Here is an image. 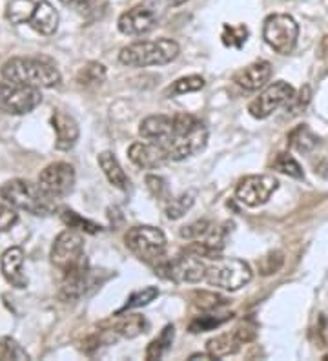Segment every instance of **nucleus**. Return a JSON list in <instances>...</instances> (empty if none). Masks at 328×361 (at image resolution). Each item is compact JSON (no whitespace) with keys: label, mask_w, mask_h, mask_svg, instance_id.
<instances>
[{"label":"nucleus","mask_w":328,"mask_h":361,"mask_svg":"<svg viewBox=\"0 0 328 361\" xmlns=\"http://www.w3.org/2000/svg\"><path fill=\"white\" fill-rule=\"evenodd\" d=\"M8 82L28 86V88H55L61 82V73L51 62L44 59L13 57L6 61L0 70Z\"/></svg>","instance_id":"nucleus-1"},{"label":"nucleus","mask_w":328,"mask_h":361,"mask_svg":"<svg viewBox=\"0 0 328 361\" xmlns=\"http://www.w3.org/2000/svg\"><path fill=\"white\" fill-rule=\"evenodd\" d=\"M0 197L11 204L15 210L28 212L31 216H49L57 210V199H53L40 188L26 179H11L0 186Z\"/></svg>","instance_id":"nucleus-2"},{"label":"nucleus","mask_w":328,"mask_h":361,"mask_svg":"<svg viewBox=\"0 0 328 361\" xmlns=\"http://www.w3.org/2000/svg\"><path fill=\"white\" fill-rule=\"evenodd\" d=\"M179 44L171 39L157 40H137L126 46L119 53V61L124 66L146 68V66H164L179 57Z\"/></svg>","instance_id":"nucleus-3"},{"label":"nucleus","mask_w":328,"mask_h":361,"mask_svg":"<svg viewBox=\"0 0 328 361\" xmlns=\"http://www.w3.org/2000/svg\"><path fill=\"white\" fill-rule=\"evenodd\" d=\"M205 281L221 290L236 292L252 281V269L246 261L237 257H217L208 264Z\"/></svg>","instance_id":"nucleus-4"},{"label":"nucleus","mask_w":328,"mask_h":361,"mask_svg":"<svg viewBox=\"0 0 328 361\" xmlns=\"http://www.w3.org/2000/svg\"><path fill=\"white\" fill-rule=\"evenodd\" d=\"M124 245L133 256L148 264H155L166 256V235L157 226H133L124 235Z\"/></svg>","instance_id":"nucleus-5"},{"label":"nucleus","mask_w":328,"mask_h":361,"mask_svg":"<svg viewBox=\"0 0 328 361\" xmlns=\"http://www.w3.org/2000/svg\"><path fill=\"white\" fill-rule=\"evenodd\" d=\"M164 257L153 264L155 274H159L161 278L170 279L174 283H199L206 278L208 264L195 254L183 250V254L174 259H164Z\"/></svg>","instance_id":"nucleus-6"},{"label":"nucleus","mask_w":328,"mask_h":361,"mask_svg":"<svg viewBox=\"0 0 328 361\" xmlns=\"http://www.w3.org/2000/svg\"><path fill=\"white\" fill-rule=\"evenodd\" d=\"M299 26L293 17L284 13H276L267 17L262 26V39L274 51L288 55L298 44Z\"/></svg>","instance_id":"nucleus-7"},{"label":"nucleus","mask_w":328,"mask_h":361,"mask_svg":"<svg viewBox=\"0 0 328 361\" xmlns=\"http://www.w3.org/2000/svg\"><path fill=\"white\" fill-rule=\"evenodd\" d=\"M49 259H51V264L55 269L61 270V274L68 272L83 261H86L83 232L70 228L59 233L55 238V243L51 245Z\"/></svg>","instance_id":"nucleus-8"},{"label":"nucleus","mask_w":328,"mask_h":361,"mask_svg":"<svg viewBox=\"0 0 328 361\" xmlns=\"http://www.w3.org/2000/svg\"><path fill=\"white\" fill-rule=\"evenodd\" d=\"M279 188V180L274 176L261 173V176H246L237 183L236 199L248 208L262 207L270 201V197Z\"/></svg>","instance_id":"nucleus-9"},{"label":"nucleus","mask_w":328,"mask_h":361,"mask_svg":"<svg viewBox=\"0 0 328 361\" xmlns=\"http://www.w3.org/2000/svg\"><path fill=\"white\" fill-rule=\"evenodd\" d=\"M42 102L40 90L18 86L13 82H0V111L11 115H26Z\"/></svg>","instance_id":"nucleus-10"},{"label":"nucleus","mask_w":328,"mask_h":361,"mask_svg":"<svg viewBox=\"0 0 328 361\" xmlns=\"http://www.w3.org/2000/svg\"><path fill=\"white\" fill-rule=\"evenodd\" d=\"M293 93H296V90L288 82H284V80L272 82L270 86H267V88L259 93L254 101L250 102V115L254 119H267L274 111H277L279 108L288 104L290 99L293 97Z\"/></svg>","instance_id":"nucleus-11"},{"label":"nucleus","mask_w":328,"mask_h":361,"mask_svg":"<svg viewBox=\"0 0 328 361\" xmlns=\"http://www.w3.org/2000/svg\"><path fill=\"white\" fill-rule=\"evenodd\" d=\"M40 188L53 199H62L73 192L75 168L70 163H53L39 176Z\"/></svg>","instance_id":"nucleus-12"},{"label":"nucleus","mask_w":328,"mask_h":361,"mask_svg":"<svg viewBox=\"0 0 328 361\" xmlns=\"http://www.w3.org/2000/svg\"><path fill=\"white\" fill-rule=\"evenodd\" d=\"M206 142H208V130H206L205 123H201L197 128L181 133V135H174L161 145L166 148L170 161H184V159L205 150Z\"/></svg>","instance_id":"nucleus-13"},{"label":"nucleus","mask_w":328,"mask_h":361,"mask_svg":"<svg viewBox=\"0 0 328 361\" xmlns=\"http://www.w3.org/2000/svg\"><path fill=\"white\" fill-rule=\"evenodd\" d=\"M157 24V13L148 6H135L124 11L117 20V27L123 35L140 37L146 35Z\"/></svg>","instance_id":"nucleus-14"},{"label":"nucleus","mask_w":328,"mask_h":361,"mask_svg":"<svg viewBox=\"0 0 328 361\" xmlns=\"http://www.w3.org/2000/svg\"><path fill=\"white\" fill-rule=\"evenodd\" d=\"M128 157L135 166L142 168V170H155V168L164 166L170 163L166 148L161 142H133L128 148Z\"/></svg>","instance_id":"nucleus-15"},{"label":"nucleus","mask_w":328,"mask_h":361,"mask_svg":"<svg viewBox=\"0 0 328 361\" xmlns=\"http://www.w3.org/2000/svg\"><path fill=\"white\" fill-rule=\"evenodd\" d=\"M87 286H92V270H90V263L86 259L77 264L75 269L62 274L59 295H61L62 301H75L86 294Z\"/></svg>","instance_id":"nucleus-16"},{"label":"nucleus","mask_w":328,"mask_h":361,"mask_svg":"<svg viewBox=\"0 0 328 361\" xmlns=\"http://www.w3.org/2000/svg\"><path fill=\"white\" fill-rule=\"evenodd\" d=\"M272 77V64L268 61H255L233 75V82L245 92H257L265 88Z\"/></svg>","instance_id":"nucleus-17"},{"label":"nucleus","mask_w":328,"mask_h":361,"mask_svg":"<svg viewBox=\"0 0 328 361\" xmlns=\"http://www.w3.org/2000/svg\"><path fill=\"white\" fill-rule=\"evenodd\" d=\"M139 135L145 141L166 142L175 135V115H150L140 121Z\"/></svg>","instance_id":"nucleus-18"},{"label":"nucleus","mask_w":328,"mask_h":361,"mask_svg":"<svg viewBox=\"0 0 328 361\" xmlns=\"http://www.w3.org/2000/svg\"><path fill=\"white\" fill-rule=\"evenodd\" d=\"M51 126L55 130V148L61 152L71 150L79 141V124L71 115L57 110L51 115Z\"/></svg>","instance_id":"nucleus-19"},{"label":"nucleus","mask_w":328,"mask_h":361,"mask_svg":"<svg viewBox=\"0 0 328 361\" xmlns=\"http://www.w3.org/2000/svg\"><path fill=\"white\" fill-rule=\"evenodd\" d=\"M24 267V250L20 247H11L0 257V270L4 274L6 281L15 288H26L28 278L22 272Z\"/></svg>","instance_id":"nucleus-20"},{"label":"nucleus","mask_w":328,"mask_h":361,"mask_svg":"<svg viewBox=\"0 0 328 361\" xmlns=\"http://www.w3.org/2000/svg\"><path fill=\"white\" fill-rule=\"evenodd\" d=\"M28 24H30L37 33H40V35H46V37L53 35L59 27L57 9L53 8L49 2L42 0V2L37 4L35 13H33V17H31V20Z\"/></svg>","instance_id":"nucleus-21"},{"label":"nucleus","mask_w":328,"mask_h":361,"mask_svg":"<svg viewBox=\"0 0 328 361\" xmlns=\"http://www.w3.org/2000/svg\"><path fill=\"white\" fill-rule=\"evenodd\" d=\"M97 161H99V166H101V170L104 172L106 179H108L115 188L119 190L130 188V179H128L123 166L119 164L117 157H115L111 152H102V154H99Z\"/></svg>","instance_id":"nucleus-22"},{"label":"nucleus","mask_w":328,"mask_h":361,"mask_svg":"<svg viewBox=\"0 0 328 361\" xmlns=\"http://www.w3.org/2000/svg\"><path fill=\"white\" fill-rule=\"evenodd\" d=\"M241 339L237 338L236 332H224L215 338L208 339L206 350L214 356V360H223V357L233 356L241 350Z\"/></svg>","instance_id":"nucleus-23"},{"label":"nucleus","mask_w":328,"mask_h":361,"mask_svg":"<svg viewBox=\"0 0 328 361\" xmlns=\"http://www.w3.org/2000/svg\"><path fill=\"white\" fill-rule=\"evenodd\" d=\"M233 314L230 312H223L221 310H214V312H201V316H197L192 323H190L188 331L197 334V332H208V331H215L221 325H224L226 322L232 319Z\"/></svg>","instance_id":"nucleus-24"},{"label":"nucleus","mask_w":328,"mask_h":361,"mask_svg":"<svg viewBox=\"0 0 328 361\" xmlns=\"http://www.w3.org/2000/svg\"><path fill=\"white\" fill-rule=\"evenodd\" d=\"M230 303L228 298L217 294V292L208 290H197L192 294V305L201 312H214V310L224 309Z\"/></svg>","instance_id":"nucleus-25"},{"label":"nucleus","mask_w":328,"mask_h":361,"mask_svg":"<svg viewBox=\"0 0 328 361\" xmlns=\"http://www.w3.org/2000/svg\"><path fill=\"white\" fill-rule=\"evenodd\" d=\"M288 141L290 146H292L293 150H298L299 154H310L312 150L317 148L320 139H317V135L312 133V130L306 124H303V126H298V128L290 133Z\"/></svg>","instance_id":"nucleus-26"},{"label":"nucleus","mask_w":328,"mask_h":361,"mask_svg":"<svg viewBox=\"0 0 328 361\" xmlns=\"http://www.w3.org/2000/svg\"><path fill=\"white\" fill-rule=\"evenodd\" d=\"M175 338V329L174 325H166L162 329V332L159 334V338H155L152 343L146 348V360H161L164 354L170 350L171 343H174Z\"/></svg>","instance_id":"nucleus-27"},{"label":"nucleus","mask_w":328,"mask_h":361,"mask_svg":"<svg viewBox=\"0 0 328 361\" xmlns=\"http://www.w3.org/2000/svg\"><path fill=\"white\" fill-rule=\"evenodd\" d=\"M37 4L33 0H11L8 4V11L6 17L13 24H24L30 23L33 13H35Z\"/></svg>","instance_id":"nucleus-28"},{"label":"nucleus","mask_w":328,"mask_h":361,"mask_svg":"<svg viewBox=\"0 0 328 361\" xmlns=\"http://www.w3.org/2000/svg\"><path fill=\"white\" fill-rule=\"evenodd\" d=\"M61 219L68 228L79 230V232L84 233H99L102 230L101 225H97V223H93L90 219H84L83 216H79L77 212L70 210V208H62Z\"/></svg>","instance_id":"nucleus-29"},{"label":"nucleus","mask_w":328,"mask_h":361,"mask_svg":"<svg viewBox=\"0 0 328 361\" xmlns=\"http://www.w3.org/2000/svg\"><path fill=\"white\" fill-rule=\"evenodd\" d=\"M145 317L139 316V314H128V316L121 317L114 326V331L123 336V338H135L140 332H145Z\"/></svg>","instance_id":"nucleus-30"},{"label":"nucleus","mask_w":328,"mask_h":361,"mask_svg":"<svg viewBox=\"0 0 328 361\" xmlns=\"http://www.w3.org/2000/svg\"><path fill=\"white\" fill-rule=\"evenodd\" d=\"M193 203H195V195H193L192 192L179 195V197L168 199L164 214H166V217L170 221H177L181 219V217H184V214L193 207Z\"/></svg>","instance_id":"nucleus-31"},{"label":"nucleus","mask_w":328,"mask_h":361,"mask_svg":"<svg viewBox=\"0 0 328 361\" xmlns=\"http://www.w3.org/2000/svg\"><path fill=\"white\" fill-rule=\"evenodd\" d=\"M155 298H159V288L157 286H145V288H140V290L133 292V294L128 298V301L124 303V307L119 310L117 314H124L128 310L133 309H140V307H146V305L152 303Z\"/></svg>","instance_id":"nucleus-32"},{"label":"nucleus","mask_w":328,"mask_h":361,"mask_svg":"<svg viewBox=\"0 0 328 361\" xmlns=\"http://www.w3.org/2000/svg\"><path fill=\"white\" fill-rule=\"evenodd\" d=\"M205 88V79L199 75H188L183 79H177L170 88L166 90L168 97H175V95H184V93H193Z\"/></svg>","instance_id":"nucleus-33"},{"label":"nucleus","mask_w":328,"mask_h":361,"mask_svg":"<svg viewBox=\"0 0 328 361\" xmlns=\"http://www.w3.org/2000/svg\"><path fill=\"white\" fill-rule=\"evenodd\" d=\"M274 170L284 173V176L293 177V179H305V173H303L301 164H299L298 161L292 157V155L286 154V152H283V154L277 155L276 161H274Z\"/></svg>","instance_id":"nucleus-34"},{"label":"nucleus","mask_w":328,"mask_h":361,"mask_svg":"<svg viewBox=\"0 0 328 361\" xmlns=\"http://www.w3.org/2000/svg\"><path fill=\"white\" fill-rule=\"evenodd\" d=\"M0 360L9 361V360H30V354L15 341L13 338H0Z\"/></svg>","instance_id":"nucleus-35"},{"label":"nucleus","mask_w":328,"mask_h":361,"mask_svg":"<svg viewBox=\"0 0 328 361\" xmlns=\"http://www.w3.org/2000/svg\"><path fill=\"white\" fill-rule=\"evenodd\" d=\"M284 264V254L279 250H274L267 256H262L257 261V269L261 276H272V274H277L281 270V267Z\"/></svg>","instance_id":"nucleus-36"},{"label":"nucleus","mask_w":328,"mask_h":361,"mask_svg":"<svg viewBox=\"0 0 328 361\" xmlns=\"http://www.w3.org/2000/svg\"><path fill=\"white\" fill-rule=\"evenodd\" d=\"M246 37H248V30L246 26H224L223 30V42L230 48H241V46L246 42Z\"/></svg>","instance_id":"nucleus-37"},{"label":"nucleus","mask_w":328,"mask_h":361,"mask_svg":"<svg viewBox=\"0 0 328 361\" xmlns=\"http://www.w3.org/2000/svg\"><path fill=\"white\" fill-rule=\"evenodd\" d=\"M146 186H148L150 194L153 195L155 199H170V192H168V185L166 180L162 179L161 176H146Z\"/></svg>","instance_id":"nucleus-38"},{"label":"nucleus","mask_w":328,"mask_h":361,"mask_svg":"<svg viewBox=\"0 0 328 361\" xmlns=\"http://www.w3.org/2000/svg\"><path fill=\"white\" fill-rule=\"evenodd\" d=\"M18 214L15 212V208L11 204L0 203V232H8V230L13 228L17 225Z\"/></svg>","instance_id":"nucleus-39"},{"label":"nucleus","mask_w":328,"mask_h":361,"mask_svg":"<svg viewBox=\"0 0 328 361\" xmlns=\"http://www.w3.org/2000/svg\"><path fill=\"white\" fill-rule=\"evenodd\" d=\"M310 88L308 86H305V88H301V92H299V95H296L293 93V97L290 99V102L286 104V110H290L292 114H299V111H303V108H305L306 104H308V101H310Z\"/></svg>","instance_id":"nucleus-40"},{"label":"nucleus","mask_w":328,"mask_h":361,"mask_svg":"<svg viewBox=\"0 0 328 361\" xmlns=\"http://www.w3.org/2000/svg\"><path fill=\"white\" fill-rule=\"evenodd\" d=\"M104 75H106L104 66H102V64H97V62H93V64H87V66L80 71V77H84V82L86 84L87 82H101V80L104 79Z\"/></svg>","instance_id":"nucleus-41"},{"label":"nucleus","mask_w":328,"mask_h":361,"mask_svg":"<svg viewBox=\"0 0 328 361\" xmlns=\"http://www.w3.org/2000/svg\"><path fill=\"white\" fill-rule=\"evenodd\" d=\"M233 332H236L237 338L241 339V343H248V341L255 339V326H250V325H246V323H243V325L237 326Z\"/></svg>","instance_id":"nucleus-42"},{"label":"nucleus","mask_w":328,"mask_h":361,"mask_svg":"<svg viewBox=\"0 0 328 361\" xmlns=\"http://www.w3.org/2000/svg\"><path fill=\"white\" fill-rule=\"evenodd\" d=\"M62 4L66 6H71V8L79 9V11H90L93 6L97 4V0H61Z\"/></svg>","instance_id":"nucleus-43"},{"label":"nucleus","mask_w":328,"mask_h":361,"mask_svg":"<svg viewBox=\"0 0 328 361\" xmlns=\"http://www.w3.org/2000/svg\"><path fill=\"white\" fill-rule=\"evenodd\" d=\"M199 360L208 361V360H214V356H212V354L208 353V350H206L205 354H192V356H190V361H199Z\"/></svg>","instance_id":"nucleus-44"},{"label":"nucleus","mask_w":328,"mask_h":361,"mask_svg":"<svg viewBox=\"0 0 328 361\" xmlns=\"http://www.w3.org/2000/svg\"><path fill=\"white\" fill-rule=\"evenodd\" d=\"M321 57L328 59V35L324 37L323 42H321Z\"/></svg>","instance_id":"nucleus-45"},{"label":"nucleus","mask_w":328,"mask_h":361,"mask_svg":"<svg viewBox=\"0 0 328 361\" xmlns=\"http://www.w3.org/2000/svg\"><path fill=\"white\" fill-rule=\"evenodd\" d=\"M166 2L170 6H181V4H184V2H188V0H166Z\"/></svg>","instance_id":"nucleus-46"}]
</instances>
